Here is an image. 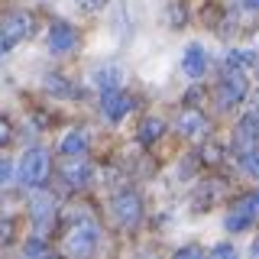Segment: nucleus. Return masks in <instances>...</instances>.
<instances>
[{
	"label": "nucleus",
	"instance_id": "nucleus-1",
	"mask_svg": "<svg viewBox=\"0 0 259 259\" xmlns=\"http://www.w3.org/2000/svg\"><path fill=\"white\" fill-rule=\"evenodd\" d=\"M49 178V152L46 149H26L20 159V182L26 188H42Z\"/></svg>",
	"mask_w": 259,
	"mask_h": 259
},
{
	"label": "nucleus",
	"instance_id": "nucleus-2",
	"mask_svg": "<svg viewBox=\"0 0 259 259\" xmlns=\"http://www.w3.org/2000/svg\"><path fill=\"white\" fill-rule=\"evenodd\" d=\"M29 32H32V16H29L26 10H13V13H7V20L0 23V55L10 52L16 42H23Z\"/></svg>",
	"mask_w": 259,
	"mask_h": 259
},
{
	"label": "nucleus",
	"instance_id": "nucleus-3",
	"mask_svg": "<svg viewBox=\"0 0 259 259\" xmlns=\"http://www.w3.org/2000/svg\"><path fill=\"white\" fill-rule=\"evenodd\" d=\"M97 237H101V233H97V224L94 221H78L68 233H65V253H68V256H88V253H94Z\"/></svg>",
	"mask_w": 259,
	"mask_h": 259
},
{
	"label": "nucleus",
	"instance_id": "nucleus-4",
	"mask_svg": "<svg viewBox=\"0 0 259 259\" xmlns=\"http://www.w3.org/2000/svg\"><path fill=\"white\" fill-rule=\"evenodd\" d=\"M256 217H259V191H249V194H243L237 204H233V210L227 214L224 227L230 233H240V230H246V227H253Z\"/></svg>",
	"mask_w": 259,
	"mask_h": 259
},
{
	"label": "nucleus",
	"instance_id": "nucleus-5",
	"mask_svg": "<svg viewBox=\"0 0 259 259\" xmlns=\"http://www.w3.org/2000/svg\"><path fill=\"white\" fill-rule=\"evenodd\" d=\"M110 214H113V221L123 227V230H133V227L140 224V217H143V201H140V194L120 191L117 198L110 201Z\"/></svg>",
	"mask_w": 259,
	"mask_h": 259
},
{
	"label": "nucleus",
	"instance_id": "nucleus-6",
	"mask_svg": "<svg viewBox=\"0 0 259 259\" xmlns=\"http://www.w3.org/2000/svg\"><path fill=\"white\" fill-rule=\"evenodd\" d=\"M246 97V78H243L240 68H230L227 75L221 78V88H217V101H221V107H237V104Z\"/></svg>",
	"mask_w": 259,
	"mask_h": 259
},
{
	"label": "nucleus",
	"instance_id": "nucleus-7",
	"mask_svg": "<svg viewBox=\"0 0 259 259\" xmlns=\"http://www.w3.org/2000/svg\"><path fill=\"white\" fill-rule=\"evenodd\" d=\"M130 110H133V97H130V94L117 91V88L104 91V97H101V113L110 120V123H120Z\"/></svg>",
	"mask_w": 259,
	"mask_h": 259
},
{
	"label": "nucleus",
	"instance_id": "nucleus-8",
	"mask_svg": "<svg viewBox=\"0 0 259 259\" xmlns=\"http://www.w3.org/2000/svg\"><path fill=\"white\" fill-rule=\"evenodd\" d=\"M233 146H237V152H246V149H253V146H259V113H246L237 123Z\"/></svg>",
	"mask_w": 259,
	"mask_h": 259
},
{
	"label": "nucleus",
	"instance_id": "nucleus-9",
	"mask_svg": "<svg viewBox=\"0 0 259 259\" xmlns=\"http://www.w3.org/2000/svg\"><path fill=\"white\" fill-rule=\"evenodd\" d=\"M178 133L188 136V140H201V136L207 133V117L201 110H194V107L182 110L178 113Z\"/></svg>",
	"mask_w": 259,
	"mask_h": 259
},
{
	"label": "nucleus",
	"instance_id": "nucleus-10",
	"mask_svg": "<svg viewBox=\"0 0 259 259\" xmlns=\"http://www.w3.org/2000/svg\"><path fill=\"white\" fill-rule=\"evenodd\" d=\"M182 71L188 78H201L207 71V52H204V46H201V42H191L182 52Z\"/></svg>",
	"mask_w": 259,
	"mask_h": 259
},
{
	"label": "nucleus",
	"instance_id": "nucleus-11",
	"mask_svg": "<svg viewBox=\"0 0 259 259\" xmlns=\"http://www.w3.org/2000/svg\"><path fill=\"white\" fill-rule=\"evenodd\" d=\"M78 42V32L68 26V23H55L52 29H49V52L62 55V52H71Z\"/></svg>",
	"mask_w": 259,
	"mask_h": 259
},
{
	"label": "nucleus",
	"instance_id": "nucleus-12",
	"mask_svg": "<svg viewBox=\"0 0 259 259\" xmlns=\"http://www.w3.org/2000/svg\"><path fill=\"white\" fill-rule=\"evenodd\" d=\"M62 178L71 185V188H81V185L91 182V165H88L81 156H68V162H65V168H62Z\"/></svg>",
	"mask_w": 259,
	"mask_h": 259
},
{
	"label": "nucleus",
	"instance_id": "nucleus-13",
	"mask_svg": "<svg viewBox=\"0 0 259 259\" xmlns=\"http://www.w3.org/2000/svg\"><path fill=\"white\" fill-rule=\"evenodd\" d=\"M59 152L62 156H84L88 152V133L84 130H68L59 143Z\"/></svg>",
	"mask_w": 259,
	"mask_h": 259
},
{
	"label": "nucleus",
	"instance_id": "nucleus-14",
	"mask_svg": "<svg viewBox=\"0 0 259 259\" xmlns=\"http://www.w3.org/2000/svg\"><path fill=\"white\" fill-rule=\"evenodd\" d=\"M94 84L101 91H110V88H120V68L117 65H104V68L94 71Z\"/></svg>",
	"mask_w": 259,
	"mask_h": 259
},
{
	"label": "nucleus",
	"instance_id": "nucleus-15",
	"mask_svg": "<svg viewBox=\"0 0 259 259\" xmlns=\"http://www.w3.org/2000/svg\"><path fill=\"white\" fill-rule=\"evenodd\" d=\"M162 130H165V123H162L159 117H146L143 120V126H140V143H156L159 136H162Z\"/></svg>",
	"mask_w": 259,
	"mask_h": 259
},
{
	"label": "nucleus",
	"instance_id": "nucleus-16",
	"mask_svg": "<svg viewBox=\"0 0 259 259\" xmlns=\"http://www.w3.org/2000/svg\"><path fill=\"white\" fill-rule=\"evenodd\" d=\"M256 65V52H249V49H233L230 55H227V68H253Z\"/></svg>",
	"mask_w": 259,
	"mask_h": 259
},
{
	"label": "nucleus",
	"instance_id": "nucleus-17",
	"mask_svg": "<svg viewBox=\"0 0 259 259\" xmlns=\"http://www.w3.org/2000/svg\"><path fill=\"white\" fill-rule=\"evenodd\" d=\"M46 88H49L52 94H59V97H75V94H78V91H75V88H71L62 75H46Z\"/></svg>",
	"mask_w": 259,
	"mask_h": 259
},
{
	"label": "nucleus",
	"instance_id": "nucleus-18",
	"mask_svg": "<svg viewBox=\"0 0 259 259\" xmlns=\"http://www.w3.org/2000/svg\"><path fill=\"white\" fill-rule=\"evenodd\" d=\"M32 217L42 221V224L52 217V198H49V194H36V198H32Z\"/></svg>",
	"mask_w": 259,
	"mask_h": 259
},
{
	"label": "nucleus",
	"instance_id": "nucleus-19",
	"mask_svg": "<svg viewBox=\"0 0 259 259\" xmlns=\"http://www.w3.org/2000/svg\"><path fill=\"white\" fill-rule=\"evenodd\" d=\"M240 165L246 168L253 178H259V146H253V149H246V152H240Z\"/></svg>",
	"mask_w": 259,
	"mask_h": 259
},
{
	"label": "nucleus",
	"instance_id": "nucleus-20",
	"mask_svg": "<svg viewBox=\"0 0 259 259\" xmlns=\"http://www.w3.org/2000/svg\"><path fill=\"white\" fill-rule=\"evenodd\" d=\"M23 253H26V256H46L49 253V243L39 240V237H29L26 246H23Z\"/></svg>",
	"mask_w": 259,
	"mask_h": 259
},
{
	"label": "nucleus",
	"instance_id": "nucleus-21",
	"mask_svg": "<svg viewBox=\"0 0 259 259\" xmlns=\"http://www.w3.org/2000/svg\"><path fill=\"white\" fill-rule=\"evenodd\" d=\"M75 4L84 13H97V10H104V4H107V0H75Z\"/></svg>",
	"mask_w": 259,
	"mask_h": 259
},
{
	"label": "nucleus",
	"instance_id": "nucleus-22",
	"mask_svg": "<svg viewBox=\"0 0 259 259\" xmlns=\"http://www.w3.org/2000/svg\"><path fill=\"white\" fill-rule=\"evenodd\" d=\"M7 143H10V120L0 117V149H4Z\"/></svg>",
	"mask_w": 259,
	"mask_h": 259
},
{
	"label": "nucleus",
	"instance_id": "nucleus-23",
	"mask_svg": "<svg viewBox=\"0 0 259 259\" xmlns=\"http://www.w3.org/2000/svg\"><path fill=\"white\" fill-rule=\"evenodd\" d=\"M10 175H13L10 159H0V185H7V182H10Z\"/></svg>",
	"mask_w": 259,
	"mask_h": 259
},
{
	"label": "nucleus",
	"instance_id": "nucleus-24",
	"mask_svg": "<svg viewBox=\"0 0 259 259\" xmlns=\"http://www.w3.org/2000/svg\"><path fill=\"white\" fill-rule=\"evenodd\" d=\"M210 253H214V256H233V246H230V243H217Z\"/></svg>",
	"mask_w": 259,
	"mask_h": 259
},
{
	"label": "nucleus",
	"instance_id": "nucleus-25",
	"mask_svg": "<svg viewBox=\"0 0 259 259\" xmlns=\"http://www.w3.org/2000/svg\"><path fill=\"white\" fill-rule=\"evenodd\" d=\"M10 230H13V224H10V221H0V243L10 240Z\"/></svg>",
	"mask_w": 259,
	"mask_h": 259
},
{
	"label": "nucleus",
	"instance_id": "nucleus-26",
	"mask_svg": "<svg viewBox=\"0 0 259 259\" xmlns=\"http://www.w3.org/2000/svg\"><path fill=\"white\" fill-rule=\"evenodd\" d=\"M201 253H204L201 246H182L178 249V256H201Z\"/></svg>",
	"mask_w": 259,
	"mask_h": 259
},
{
	"label": "nucleus",
	"instance_id": "nucleus-27",
	"mask_svg": "<svg viewBox=\"0 0 259 259\" xmlns=\"http://www.w3.org/2000/svg\"><path fill=\"white\" fill-rule=\"evenodd\" d=\"M204 159L207 162H217V159H221V146H210V149L204 152Z\"/></svg>",
	"mask_w": 259,
	"mask_h": 259
},
{
	"label": "nucleus",
	"instance_id": "nucleus-28",
	"mask_svg": "<svg viewBox=\"0 0 259 259\" xmlns=\"http://www.w3.org/2000/svg\"><path fill=\"white\" fill-rule=\"evenodd\" d=\"M243 7L246 10H259V0H243Z\"/></svg>",
	"mask_w": 259,
	"mask_h": 259
},
{
	"label": "nucleus",
	"instance_id": "nucleus-29",
	"mask_svg": "<svg viewBox=\"0 0 259 259\" xmlns=\"http://www.w3.org/2000/svg\"><path fill=\"white\" fill-rule=\"evenodd\" d=\"M249 253H253V256H259V240H253V246H249Z\"/></svg>",
	"mask_w": 259,
	"mask_h": 259
}]
</instances>
